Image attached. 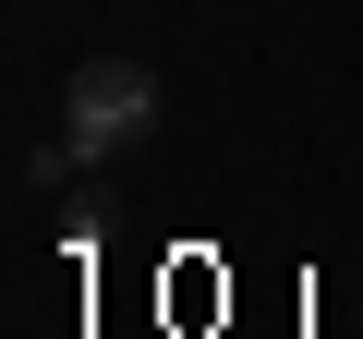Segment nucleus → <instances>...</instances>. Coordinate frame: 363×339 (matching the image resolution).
<instances>
[{
	"mask_svg": "<svg viewBox=\"0 0 363 339\" xmlns=\"http://www.w3.org/2000/svg\"><path fill=\"white\" fill-rule=\"evenodd\" d=\"M145 133H157V73H145L133 49L73 61V85H61V157H73V170H109V157H133Z\"/></svg>",
	"mask_w": 363,
	"mask_h": 339,
	"instance_id": "obj_1",
	"label": "nucleus"
}]
</instances>
